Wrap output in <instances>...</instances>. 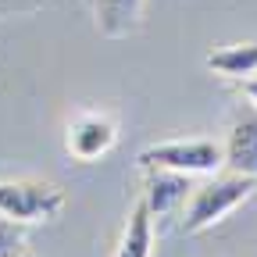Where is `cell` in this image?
Here are the masks:
<instances>
[{"label":"cell","instance_id":"obj_1","mask_svg":"<svg viewBox=\"0 0 257 257\" xmlns=\"http://www.w3.org/2000/svg\"><path fill=\"white\" fill-rule=\"evenodd\" d=\"M257 189V179L250 175H225V179H211L200 189L189 193L186 200V214H182V232L186 236H197L211 225H218L221 218H229L239 204H246Z\"/></svg>","mask_w":257,"mask_h":257},{"label":"cell","instance_id":"obj_2","mask_svg":"<svg viewBox=\"0 0 257 257\" xmlns=\"http://www.w3.org/2000/svg\"><path fill=\"white\" fill-rule=\"evenodd\" d=\"M140 168H168L182 175H214L225 168V147L214 140H165L136 154Z\"/></svg>","mask_w":257,"mask_h":257},{"label":"cell","instance_id":"obj_3","mask_svg":"<svg viewBox=\"0 0 257 257\" xmlns=\"http://www.w3.org/2000/svg\"><path fill=\"white\" fill-rule=\"evenodd\" d=\"M64 207V189L47 179H0V214L18 225L54 221Z\"/></svg>","mask_w":257,"mask_h":257},{"label":"cell","instance_id":"obj_4","mask_svg":"<svg viewBox=\"0 0 257 257\" xmlns=\"http://www.w3.org/2000/svg\"><path fill=\"white\" fill-rule=\"evenodd\" d=\"M118 143V125L111 114L100 111H79L68 125H64V150L79 165H93L114 150Z\"/></svg>","mask_w":257,"mask_h":257},{"label":"cell","instance_id":"obj_5","mask_svg":"<svg viewBox=\"0 0 257 257\" xmlns=\"http://www.w3.org/2000/svg\"><path fill=\"white\" fill-rule=\"evenodd\" d=\"M147 189H143V200L150 207V214H168L175 207H182L189 200V175L182 172H168V168H147Z\"/></svg>","mask_w":257,"mask_h":257},{"label":"cell","instance_id":"obj_6","mask_svg":"<svg viewBox=\"0 0 257 257\" xmlns=\"http://www.w3.org/2000/svg\"><path fill=\"white\" fill-rule=\"evenodd\" d=\"M225 168L257 179V118H239L225 143Z\"/></svg>","mask_w":257,"mask_h":257},{"label":"cell","instance_id":"obj_7","mask_svg":"<svg viewBox=\"0 0 257 257\" xmlns=\"http://www.w3.org/2000/svg\"><path fill=\"white\" fill-rule=\"evenodd\" d=\"M150 253H154V214H150L147 200L140 197L133 204V214H128L111 257H150Z\"/></svg>","mask_w":257,"mask_h":257},{"label":"cell","instance_id":"obj_8","mask_svg":"<svg viewBox=\"0 0 257 257\" xmlns=\"http://www.w3.org/2000/svg\"><path fill=\"white\" fill-rule=\"evenodd\" d=\"M207 72L221 75V79H246V75H257V43H232V47H221V50H211L204 57Z\"/></svg>","mask_w":257,"mask_h":257},{"label":"cell","instance_id":"obj_9","mask_svg":"<svg viewBox=\"0 0 257 257\" xmlns=\"http://www.w3.org/2000/svg\"><path fill=\"white\" fill-rule=\"evenodd\" d=\"M143 0H96V25L104 36H125L140 25Z\"/></svg>","mask_w":257,"mask_h":257},{"label":"cell","instance_id":"obj_10","mask_svg":"<svg viewBox=\"0 0 257 257\" xmlns=\"http://www.w3.org/2000/svg\"><path fill=\"white\" fill-rule=\"evenodd\" d=\"M0 257H29L22 225L8 214H0Z\"/></svg>","mask_w":257,"mask_h":257},{"label":"cell","instance_id":"obj_11","mask_svg":"<svg viewBox=\"0 0 257 257\" xmlns=\"http://www.w3.org/2000/svg\"><path fill=\"white\" fill-rule=\"evenodd\" d=\"M243 93H246V100L257 107V75H246L243 79Z\"/></svg>","mask_w":257,"mask_h":257}]
</instances>
